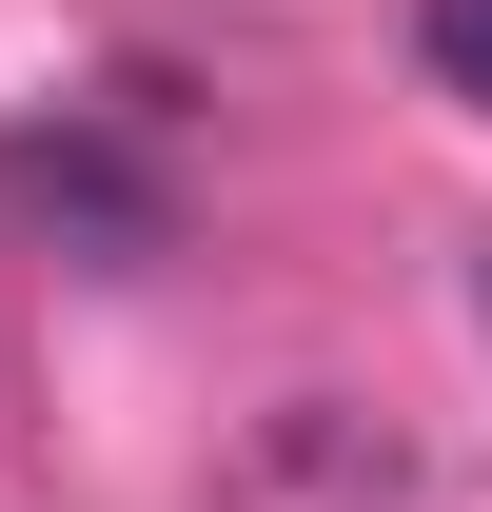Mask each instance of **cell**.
Masks as SVG:
<instances>
[{
    "label": "cell",
    "mask_w": 492,
    "mask_h": 512,
    "mask_svg": "<svg viewBox=\"0 0 492 512\" xmlns=\"http://www.w3.org/2000/svg\"><path fill=\"white\" fill-rule=\"evenodd\" d=\"M473 316H492V237H473Z\"/></svg>",
    "instance_id": "3"
},
{
    "label": "cell",
    "mask_w": 492,
    "mask_h": 512,
    "mask_svg": "<svg viewBox=\"0 0 492 512\" xmlns=\"http://www.w3.org/2000/svg\"><path fill=\"white\" fill-rule=\"evenodd\" d=\"M0 217H40V237H60V256H99V276H138V256L178 237L158 158H119L99 119H60V138H0Z\"/></svg>",
    "instance_id": "1"
},
{
    "label": "cell",
    "mask_w": 492,
    "mask_h": 512,
    "mask_svg": "<svg viewBox=\"0 0 492 512\" xmlns=\"http://www.w3.org/2000/svg\"><path fill=\"white\" fill-rule=\"evenodd\" d=\"M414 60H433V99L492 119V0H414Z\"/></svg>",
    "instance_id": "2"
}]
</instances>
